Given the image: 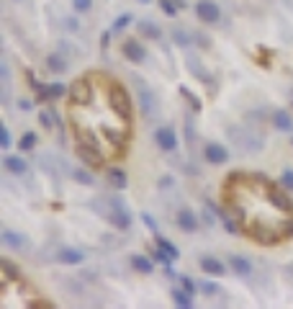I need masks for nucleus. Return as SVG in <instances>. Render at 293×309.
<instances>
[{
    "label": "nucleus",
    "mask_w": 293,
    "mask_h": 309,
    "mask_svg": "<svg viewBox=\"0 0 293 309\" xmlns=\"http://www.w3.org/2000/svg\"><path fill=\"white\" fill-rule=\"evenodd\" d=\"M224 201L232 219L260 245H278L293 235V206L263 175L234 173L224 183Z\"/></svg>",
    "instance_id": "obj_1"
},
{
    "label": "nucleus",
    "mask_w": 293,
    "mask_h": 309,
    "mask_svg": "<svg viewBox=\"0 0 293 309\" xmlns=\"http://www.w3.org/2000/svg\"><path fill=\"white\" fill-rule=\"evenodd\" d=\"M77 158L85 163V165H90V168H103V163L108 160L106 152L98 144L85 142V139H77Z\"/></svg>",
    "instance_id": "obj_2"
},
{
    "label": "nucleus",
    "mask_w": 293,
    "mask_h": 309,
    "mask_svg": "<svg viewBox=\"0 0 293 309\" xmlns=\"http://www.w3.org/2000/svg\"><path fill=\"white\" fill-rule=\"evenodd\" d=\"M103 214H106V219H108L113 227H118V229H129V224H132L129 209L123 206L118 199H108V206L103 209Z\"/></svg>",
    "instance_id": "obj_3"
},
{
    "label": "nucleus",
    "mask_w": 293,
    "mask_h": 309,
    "mask_svg": "<svg viewBox=\"0 0 293 309\" xmlns=\"http://www.w3.org/2000/svg\"><path fill=\"white\" fill-rule=\"evenodd\" d=\"M121 54L126 57L129 62H134V65H142L147 59V52H144V47L137 42V39H126V42L121 44Z\"/></svg>",
    "instance_id": "obj_4"
},
{
    "label": "nucleus",
    "mask_w": 293,
    "mask_h": 309,
    "mask_svg": "<svg viewBox=\"0 0 293 309\" xmlns=\"http://www.w3.org/2000/svg\"><path fill=\"white\" fill-rule=\"evenodd\" d=\"M203 154H206V160L211 163V165H221V163H226V160H229L226 147H224V144H219V142H206Z\"/></svg>",
    "instance_id": "obj_5"
},
{
    "label": "nucleus",
    "mask_w": 293,
    "mask_h": 309,
    "mask_svg": "<svg viewBox=\"0 0 293 309\" xmlns=\"http://www.w3.org/2000/svg\"><path fill=\"white\" fill-rule=\"evenodd\" d=\"M196 13H198V18H201V21H206V23H216V21L221 18L219 6H216V3H211V0H198Z\"/></svg>",
    "instance_id": "obj_6"
},
{
    "label": "nucleus",
    "mask_w": 293,
    "mask_h": 309,
    "mask_svg": "<svg viewBox=\"0 0 293 309\" xmlns=\"http://www.w3.org/2000/svg\"><path fill=\"white\" fill-rule=\"evenodd\" d=\"M154 139H157V147H159V149H165V152H175V147H178L175 132H173L170 127H159V129H157V134H154Z\"/></svg>",
    "instance_id": "obj_7"
},
{
    "label": "nucleus",
    "mask_w": 293,
    "mask_h": 309,
    "mask_svg": "<svg viewBox=\"0 0 293 309\" xmlns=\"http://www.w3.org/2000/svg\"><path fill=\"white\" fill-rule=\"evenodd\" d=\"M201 268H203V273H208V276H224V263L221 260H216V258H211V255H206V258H201Z\"/></svg>",
    "instance_id": "obj_8"
},
{
    "label": "nucleus",
    "mask_w": 293,
    "mask_h": 309,
    "mask_svg": "<svg viewBox=\"0 0 293 309\" xmlns=\"http://www.w3.org/2000/svg\"><path fill=\"white\" fill-rule=\"evenodd\" d=\"M178 227H180L183 232H196V229H198L196 214H193L190 209H180V211H178Z\"/></svg>",
    "instance_id": "obj_9"
},
{
    "label": "nucleus",
    "mask_w": 293,
    "mask_h": 309,
    "mask_svg": "<svg viewBox=\"0 0 293 309\" xmlns=\"http://www.w3.org/2000/svg\"><path fill=\"white\" fill-rule=\"evenodd\" d=\"M139 103H142V111H144L147 119H152V116L157 113V101H154V96H152L147 88L139 90Z\"/></svg>",
    "instance_id": "obj_10"
},
{
    "label": "nucleus",
    "mask_w": 293,
    "mask_h": 309,
    "mask_svg": "<svg viewBox=\"0 0 293 309\" xmlns=\"http://www.w3.org/2000/svg\"><path fill=\"white\" fill-rule=\"evenodd\" d=\"M229 265H232V270H234V273L237 276H249V270H252V265H249L247 263V258H242V255H232L229 258Z\"/></svg>",
    "instance_id": "obj_11"
},
{
    "label": "nucleus",
    "mask_w": 293,
    "mask_h": 309,
    "mask_svg": "<svg viewBox=\"0 0 293 309\" xmlns=\"http://www.w3.org/2000/svg\"><path fill=\"white\" fill-rule=\"evenodd\" d=\"M59 263H64V265H77V263H82L85 260V255H82L80 250H72V248H64V250H59Z\"/></svg>",
    "instance_id": "obj_12"
},
{
    "label": "nucleus",
    "mask_w": 293,
    "mask_h": 309,
    "mask_svg": "<svg viewBox=\"0 0 293 309\" xmlns=\"http://www.w3.org/2000/svg\"><path fill=\"white\" fill-rule=\"evenodd\" d=\"M3 245H6V248H13V250H21V248H26V237L18 235V232L6 229V232H3Z\"/></svg>",
    "instance_id": "obj_13"
},
{
    "label": "nucleus",
    "mask_w": 293,
    "mask_h": 309,
    "mask_svg": "<svg viewBox=\"0 0 293 309\" xmlns=\"http://www.w3.org/2000/svg\"><path fill=\"white\" fill-rule=\"evenodd\" d=\"M3 165H6V170L13 173V175H23V173H26V163H23L21 158H13V154H6V158H3Z\"/></svg>",
    "instance_id": "obj_14"
},
{
    "label": "nucleus",
    "mask_w": 293,
    "mask_h": 309,
    "mask_svg": "<svg viewBox=\"0 0 293 309\" xmlns=\"http://www.w3.org/2000/svg\"><path fill=\"white\" fill-rule=\"evenodd\" d=\"M173 301H175V306H180V309H190V306H193V294H188L185 289H175V291H173Z\"/></svg>",
    "instance_id": "obj_15"
},
{
    "label": "nucleus",
    "mask_w": 293,
    "mask_h": 309,
    "mask_svg": "<svg viewBox=\"0 0 293 309\" xmlns=\"http://www.w3.org/2000/svg\"><path fill=\"white\" fill-rule=\"evenodd\" d=\"M39 93L44 96V98H62V96L67 93V88H64V85H59V83H54V85H41V88H39Z\"/></svg>",
    "instance_id": "obj_16"
},
{
    "label": "nucleus",
    "mask_w": 293,
    "mask_h": 309,
    "mask_svg": "<svg viewBox=\"0 0 293 309\" xmlns=\"http://www.w3.org/2000/svg\"><path fill=\"white\" fill-rule=\"evenodd\" d=\"M273 124H275L280 132H293V121H290V116H288L285 111H278V113L273 116Z\"/></svg>",
    "instance_id": "obj_17"
},
{
    "label": "nucleus",
    "mask_w": 293,
    "mask_h": 309,
    "mask_svg": "<svg viewBox=\"0 0 293 309\" xmlns=\"http://www.w3.org/2000/svg\"><path fill=\"white\" fill-rule=\"evenodd\" d=\"M132 265L139 270V273H152V268H154V263H152L147 255H134V258H132Z\"/></svg>",
    "instance_id": "obj_18"
},
{
    "label": "nucleus",
    "mask_w": 293,
    "mask_h": 309,
    "mask_svg": "<svg viewBox=\"0 0 293 309\" xmlns=\"http://www.w3.org/2000/svg\"><path fill=\"white\" fill-rule=\"evenodd\" d=\"M108 183H111L113 188H126V173L118 170V168L108 170Z\"/></svg>",
    "instance_id": "obj_19"
},
{
    "label": "nucleus",
    "mask_w": 293,
    "mask_h": 309,
    "mask_svg": "<svg viewBox=\"0 0 293 309\" xmlns=\"http://www.w3.org/2000/svg\"><path fill=\"white\" fill-rule=\"evenodd\" d=\"M139 31H142L147 39H159V36H162L159 26H157V23H152V21H142V23H139Z\"/></svg>",
    "instance_id": "obj_20"
},
{
    "label": "nucleus",
    "mask_w": 293,
    "mask_h": 309,
    "mask_svg": "<svg viewBox=\"0 0 293 309\" xmlns=\"http://www.w3.org/2000/svg\"><path fill=\"white\" fill-rule=\"evenodd\" d=\"M183 6H185L183 0H178V3H173V0H159V8L165 11V16H178V11Z\"/></svg>",
    "instance_id": "obj_21"
},
{
    "label": "nucleus",
    "mask_w": 293,
    "mask_h": 309,
    "mask_svg": "<svg viewBox=\"0 0 293 309\" xmlns=\"http://www.w3.org/2000/svg\"><path fill=\"white\" fill-rule=\"evenodd\" d=\"M157 248H162V250H165L167 255H170L173 260H178V258H180V253H178V248H175V245H173L170 240H165V237H157Z\"/></svg>",
    "instance_id": "obj_22"
},
{
    "label": "nucleus",
    "mask_w": 293,
    "mask_h": 309,
    "mask_svg": "<svg viewBox=\"0 0 293 309\" xmlns=\"http://www.w3.org/2000/svg\"><path fill=\"white\" fill-rule=\"evenodd\" d=\"M0 268H3V281H6V284L13 281V279H18V276H16V268L11 265V260L3 258V260H0Z\"/></svg>",
    "instance_id": "obj_23"
},
{
    "label": "nucleus",
    "mask_w": 293,
    "mask_h": 309,
    "mask_svg": "<svg viewBox=\"0 0 293 309\" xmlns=\"http://www.w3.org/2000/svg\"><path fill=\"white\" fill-rule=\"evenodd\" d=\"M47 65H49L54 72H62V70L67 67V62H64V59H59V54H49V57H47Z\"/></svg>",
    "instance_id": "obj_24"
},
{
    "label": "nucleus",
    "mask_w": 293,
    "mask_h": 309,
    "mask_svg": "<svg viewBox=\"0 0 293 309\" xmlns=\"http://www.w3.org/2000/svg\"><path fill=\"white\" fill-rule=\"evenodd\" d=\"M129 23H132V16H129V13L118 16V18H116V23H113V34H116V31H123V28H126Z\"/></svg>",
    "instance_id": "obj_25"
},
{
    "label": "nucleus",
    "mask_w": 293,
    "mask_h": 309,
    "mask_svg": "<svg viewBox=\"0 0 293 309\" xmlns=\"http://www.w3.org/2000/svg\"><path fill=\"white\" fill-rule=\"evenodd\" d=\"M34 144H36V134H34V132H26V134H23V139H21V149H23V152H28Z\"/></svg>",
    "instance_id": "obj_26"
},
{
    "label": "nucleus",
    "mask_w": 293,
    "mask_h": 309,
    "mask_svg": "<svg viewBox=\"0 0 293 309\" xmlns=\"http://www.w3.org/2000/svg\"><path fill=\"white\" fill-rule=\"evenodd\" d=\"M72 6H75L77 13H88L93 8V0H72Z\"/></svg>",
    "instance_id": "obj_27"
},
{
    "label": "nucleus",
    "mask_w": 293,
    "mask_h": 309,
    "mask_svg": "<svg viewBox=\"0 0 293 309\" xmlns=\"http://www.w3.org/2000/svg\"><path fill=\"white\" fill-rule=\"evenodd\" d=\"M0 147H3V149H8V147H11V132H8V127H6V124L0 127Z\"/></svg>",
    "instance_id": "obj_28"
},
{
    "label": "nucleus",
    "mask_w": 293,
    "mask_h": 309,
    "mask_svg": "<svg viewBox=\"0 0 293 309\" xmlns=\"http://www.w3.org/2000/svg\"><path fill=\"white\" fill-rule=\"evenodd\" d=\"M152 258H154L157 263H165V265H167V263H173V258H170V255H167V253H165L162 248H157V250L152 253Z\"/></svg>",
    "instance_id": "obj_29"
},
{
    "label": "nucleus",
    "mask_w": 293,
    "mask_h": 309,
    "mask_svg": "<svg viewBox=\"0 0 293 309\" xmlns=\"http://www.w3.org/2000/svg\"><path fill=\"white\" fill-rule=\"evenodd\" d=\"M173 36H175V42H178L180 47H188V44H190V36H188L185 31H180V28H178V31H173Z\"/></svg>",
    "instance_id": "obj_30"
},
{
    "label": "nucleus",
    "mask_w": 293,
    "mask_h": 309,
    "mask_svg": "<svg viewBox=\"0 0 293 309\" xmlns=\"http://www.w3.org/2000/svg\"><path fill=\"white\" fill-rule=\"evenodd\" d=\"M201 291H203V294H208V296H214V294H219V286H216V284H206V281H203V284H201Z\"/></svg>",
    "instance_id": "obj_31"
},
{
    "label": "nucleus",
    "mask_w": 293,
    "mask_h": 309,
    "mask_svg": "<svg viewBox=\"0 0 293 309\" xmlns=\"http://www.w3.org/2000/svg\"><path fill=\"white\" fill-rule=\"evenodd\" d=\"M283 186L293 193V170H283Z\"/></svg>",
    "instance_id": "obj_32"
},
{
    "label": "nucleus",
    "mask_w": 293,
    "mask_h": 309,
    "mask_svg": "<svg viewBox=\"0 0 293 309\" xmlns=\"http://www.w3.org/2000/svg\"><path fill=\"white\" fill-rule=\"evenodd\" d=\"M180 281H183V289H185L188 294H196V284H193V279H188V276H183Z\"/></svg>",
    "instance_id": "obj_33"
},
{
    "label": "nucleus",
    "mask_w": 293,
    "mask_h": 309,
    "mask_svg": "<svg viewBox=\"0 0 293 309\" xmlns=\"http://www.w3.org/2000/svg\"><path fill=\"white\" fill-rule=\"evenodd\" d=\"M75 178H77L80 183H85V186H93V178H90L88 173H82V170H77V173H75Z\"/></svg>",
    "instance_id": "obj_34"
},
{
    "label": "nucleus",
    "mask_w": 293,
    "mask_h": 309,
    "mask_svg": "<svg viewBox=\"0 0 293 309\" xmlns=\"http://www.w3.org/2000/svg\"><path fill=\"white\" fill-rule=\"evenodd\" d=\"M39 121H41V124H44L47 129H52V124H54V121H52V113H47V111H44V113H41V116H39Z\"/></svg>",
    "instance_id": "obj_35"
},
{
    "label": "nucleus",
    "mask_w": 293,
    "mask_h": 309,
    "mask_svg": "<svg viewBox=\"0 0 293 309\" xmlns=\"http://www.w3.org/2000/svg\"><path fill=\"white\" fill-rule=\"evenodd\" d=\"M111 34H113V31H111ZM111 34H103V36H101V44H103V47H108V39H111Z\"/></svg>",
    "instance_id": "obj_36"
},
{
    "label": "nucleus",
    "mask_w": 293,
    "mask_h": 309,
    "mask_svg": "<svg viewBox=\"0 0 293 309\" xmlns=\"http://www.w3.org/2000/svg\"><path fill=\"white\" fill-rule=\"evenodd\" d=\"M144 222L149 224V229H154V219H152V217H147V214H144Z\"/></svg>",
    "instance_id": "obj_37"
},
{
    "label": "nucleus",
    "mask_w": 293,
    "mask_h": 309,
    "mask_svg": "<svg viewBox=\"0 0 293 309\" xmlns=\"http://www.w3.org/2000/svg\"><path fill=\"white\" fill-rule=\"evenodd\" d=\"M139 3H149V0H139Z\"/></svg>",
    "instance_id": "obj_38"
}]
</instances>
